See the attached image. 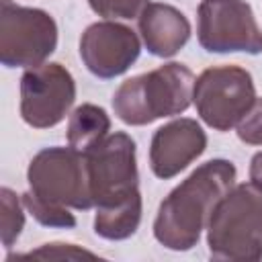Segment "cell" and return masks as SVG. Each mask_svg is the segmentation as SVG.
<instances>
[{
	"mask_svg": "<svg viewBox=\"0 0 262 262\" xmlns=\"http://www.w3.org/2000/svg\"><path fill=\"white\" fill-rule=\"evenodd\" d=\"M235 176L237 170L229 160L215 158L201 164L160 203L154 237L174 252L194 248L215 205L235 184Z\"/></svg>",
	"mask_w": 262,
	"mask_h": 262,
	"instance_id": "6da1fadb",
	"label": "cell"
},
{
	"mask_svg": "<svg viewBox=\"0 0 262 262\" xmlns=\"http://www.w3.org/2000/svg\"><path fill=\"white\" fill-rule=\"evenodd\" d=\"M194 76L178 61L125 80L113 94L115 115L131 127L184 113L192 102Z\"/></svg>",
	"mask_w": 262,
	"mask_h": 262,
	"instance_id": "7a4b0ae2",
	"label": "cell"
},
{
	"mask_svg": "<svg viewBox=\"0 0 262 262\" xmlns=\"http://www.w3.org/2000/svg\"><path fill=\"white\" fill-rule=\"evenodd\" d=\"M207 246L215 260H262V190L256 184H233L221 196L207 223Z\"/></svg>",
	"mask_w": 262,
	"mask_h": 262,
	"instance_id": "3957f363",
	"label": "cell"
},
{
	"mask_svg": "<svg viewBox=\"0 0 262 262\" xmlns=\"http://www.w3.org/2000/svg\"><path fill=\"white\" fill-rule=\"evenodd\" d=\"M29 190L59 207L88 211L94 207L84 154L74 147H45L33 156L27 168Z\"/></svg>",
	"mask_w": 262,
	"mask_h": 262,
	"instance_id": "277c9868",
	"label": "cell"
},
{
	"mask_svg": "<svg viewBox=\"0 0 262 262\" xmlns=\"http://www.w3.org/2000/svg\"><path fill=\"white\" fill-rule=\"evenodd\" d=\"M57 47V25L41 8L0 0V61L6 68H35Z\"/></svg>",
	"mask_w": 262,
	"mask_h": 262,
	"instance_id": "5b68a950",
	"label": "cell"
},
{
	"mask_svg": "<svg viewBox=\"0 0 262 262\" xmlns=\"http://www.w3.org/2000/svg\"><path fill=\"white\" fill-rule=\"evenodd\" d=\"M256 100L252 74L239 66H213L194 80L196 115L215 131H229Z\"/></svg>",
	"mask_w": 262,
	"mask_h": 262,
	"instance_id": "8992f818",
	"label": "cell"
},
{
	"mask_svg": "<svg viewBox=\"0 0 262 262\" xmlns=\"http://www.w3.org/2000/svg\"><path fill=\"white\" fill-rule=\"evenodd\" d=\"M196 18V37L205 51L262 53V29L246 0H203Z\"/></svg>",
	"mask_w": 262,
	"mask_h": 262,
	"instance_id": "52a82bcc",
	"label": "cell"
},
{
	"mask_svg": "<svg viewBox=\"0 0 262 262\" xmlns=\"http://www.w3.org/2000/svg\"><path fill=\"white\" fill-rule=\"evenodd\" d=\"M84 158L94 209L123 201L139 190L137 147L127 133H108Z\"/></svg>",
	"mask_w": 262,
	"mask_h": 262,
	"instance_id": "ba28073f",
	"label": "cell"
},
{
	"mask_svg": "<svg viewBox=\"0 0 262 262\" xmlns=\"http://www.w3.org/2000/svg\"><path fill=\"white\" fill-rule=\"evenodd\" d=\"M74 100L76 82L61 63L27 68L20 76V117L35 129H51L61 123Z\"/></svg>",
	"mask_w": 262,
	"mask_h": 262,
	"instance_id": "9c48e42d",
	"label": "cell"
},
{
	"mask_svg": "<svg viewBox=\"0 0 262 262\" xmlns=\"http://www.w3.org/2000/svg\"><path fill=\"white\" fill-rule=\"evenodd\" d=\"M141 41L137 33L117 20H98L86 27L80 37V57L86 70L100 78L111 80L125 74L139 57Z\"/></svg>",
	"mask_w": 262,
	"mask_h": 262,
	"instance_id": "30bf717a",
	"label": "cell"
},
{
	"mask_svg": "<svg viewBox=\"0 0 262 262\" xmlns=\"http://www.w3.org/2000/svg\"><path fill=\"white\" fill-rule=\"evenodd\" d=\"M207 149V133L188 117L174 119L162 125L149 143V168L162 178H174L186 170Z\"/></svg>",
	"mask_w": 262,
	"mask_h": 262,
	"instance_id": "8fae6325",
	"label": "cell"
},
{
	"mask_svg": "<svg viewBox=\"0 0 262 262\" xmlns=\"http://www.w3.org/2000/svg\"><path fill=\"white\" fill-rule=\"evenodd\" d=\"M137 27L145 49L156 57L176 55L190 39L188 18L164 2H149L137 16Z\"/></svg>",
	"mask_w": 262,
	"mask_h": 262,
	"instance_id": "7c38bea8",
	"label": "cell"
},
{
	"mask_svg": "<svg viewBox=\"0 0 262 262\" xmlns=\"http://www.w3.org/2000/svg\"><path fill=\"white\" fill-rule=\"evenodd\" d=\"M141 211H143V205H141L139 190L113 205L96 207L94 233L111 242L127 239L137 231L141 223Z\"/></svg>",
	"mask_w": 262,
	"mask_h": 262,
	"instance_id": "4fadbf2b",
	"label": "cell"
},
{
	"mask_svg": "<svg viewBox=\"0 0 262 262\" xmlns=\"http://www.w3.org/2000/svg\"><path fill=\"white\" fill-rule=\"evenodd\" d=\"M111 133V119L102 106L84 102L74 108L68 121V145L80 154L92 149Z\"/></svg>",
	"mask_w": 262,
	"mask_h": 262,
	"instance_id": "5bb4252c",
	"label": "cell"
},
{
	"mask_svg": "<svg viewBox=\"0 0 262 262\" xmlns=\"http://www.w3.org/2000/svg\"><path fill=\"white\" fill-rule=\"evenodd\" d=\"M25 209L23 196H16V192L8 186L0 188V235L4 248H12L18 239L25 227Z\"/></svg>",
	"mask_w": 262,
	"mask_h": 262,
	"instance_id": "9a60e30c",
	"label": "cell"
},
{
	"mask_svg": "<svg viewBox=\"0 0 262 262\" xmlns=\"http://www.w3.org/2000/svg\"><path fill=\"white\" fill-rule=\"evenodd\" d=\"M20 196H23V203H25L27 211L43 227H59V229H72V227H76V217H74V213H70L68 207L51 205V203L35 196L31 190H27Z\"/></svg>",
	"mask_w": 262,
	"mask_h": 262,
	"instance_id": "2e32d148",
	"label": "cell"
},
{
	"mask_svg": "<svg viewBox=\"0 0 262 262\" xmlns=\"http://www.w3.org/2000/svg\"><path fill=\"white\" fill-rule=\"evenodd\" d=\"M20 260V258H41V260H76V258H96L94 252L90 250H84L76 244H43L39 246L37 250H31V252H25V254H14V256H8L6 260Z\"/></svg>",
	"mask_w": 262,
	"mask_h": 262,
	"instance_id": "e0dca14e",
	"label": "cell"
},
{
	"mask_svg": "<svg viewBox=\"0 0 262 262\" xmlns=\"http://www.w3.org/2000/svg\"><path fill=\"white\" fill-rule=\"evenodd\" d=\"M90 8L106 18V20H117V18H137L141 10L149 4V0H88Z\"/></svg>",
	"mask_w": 262,
	"mask_h": 262,
	"instance_id": "ac0fdd59",
	"label": "cell"
},
{
	"mask_svg": "<svg viewBox=\"0 0 262 262\" xmlns=\"http://www.w3.org/2000/svg\"><path fill=\"white\" fill-rule=\"evenodd\" d=\"M235 133L248 145H262V98L256 96L252 106L237 121Z\"/></svg>",
	"mask_w": 262,
	"mask_h": 262,
	"instance_id": "d6986e66",
	"label": "cell"
},
{
	"mask_svg": "<svg viewBox=\"0 0 262 262\" xmlns=\"http://www.w3.org/2000/svg\"><path fill=\"white\" fill-rule=\"evenodd\" d=\"M250 182L262 190V149L256 151L250 160Z\"/></svg>",
	"mask_w": 262,
	"mask_h": 262,
	"instance_id": "ffe728a7",
	"label": "cell"
}]
</instances>
